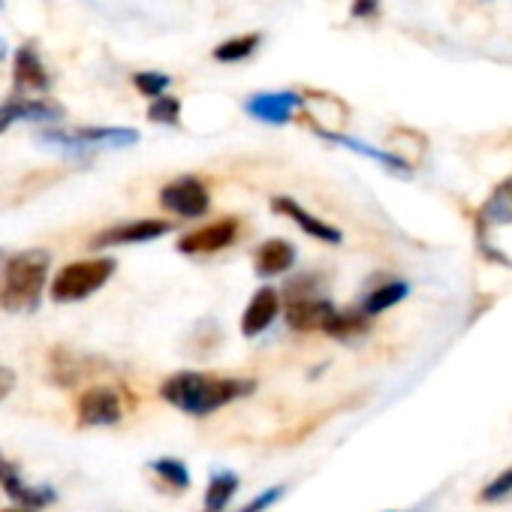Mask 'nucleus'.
<instances>
[{"label":"nucleus","instance_id":"f257e3e1","mask_svg":"<svg viewBox=\"0 0 512 512\" xmlns=\"http://www.w3.org/2000/svg\"><path fill=\"white\" fill-rule=\"evenodd\" d=\"M256 380L214 377L205 371H178L160 383V398L184 416H211L214 410L253 395Z\"/></svg>","mask_w":512,"mask_h":512},{"label":"nucleus","instance_id":"f03ea898","mask_svg":"<svg viewBox=\"0 0 512 512\" xmlns=\"http://www.w3.org/2000/svg\"><path fill=\"white\" fill-rule=\"evenodd\" d=\"M52 269V253L31 247L0 260V311L31 314L40 308Z\"/></svg>","mask_w":512,"mask_h":512},{"label":"nucleus","instance_id":"7ed1b4c3","mask_svg":"<svg viewBox=\"0 0 512 512\" xmlns=\"http://www.w3.org/2000/svg\"><path fill=\"white\" fill-rule=\"evenodd\" d=\"M118 269L115 256H94V260H76L67 263L64 269H58V275L52 278L49 296L58 305H73V302H85L91 299L97 290H103L112 275Z\"/></svg>","mask_w":512,"mask_h":512},{"label":"nucleus","instance_id":"20e7f679","mask_svg":"<svg viewBox=\"0 0 512 512\" xmlns=\"http://www.w3.org/2000/svg\"><path fill=\"white\" fill-rule=\"evenodd\" d=\"M40 142L67 154H85L97 148H130L139 142V130L133 127H79L73 133L64 130H46L40 133Z\"/></svg>","mask_w":512,"mask_h":512},{"label":"nucleus","instance_id":"39448f33","mask_svg":"<svg viewBox=\"0 0 512 512\" xmlns=\"http://www.w3.org/2000/svg\"><path fill=\"white\" fill-rule=\"evenodd\" d=\"M160 205L175 214V217H184V220H196L202 214H208L211 208V193L208 187L196 178V175H181L175 181H169L163 190H160Z\"/></svg>","mask_w":512,"mask_h":512},{"label":"nucleus","instance_id":"423d86ee","mask_svg":"<svg viewBox=\"0 0 512 512\" xmlns=\"http://www.w3.org/2000/svg\"><path fill=\"white\" fill-rule=\"evenodd\" d=\"M172 232V220H160V217H139V220H127V223H115L103 232H97L91 238V250H106V247H127V244H148L157 241L163 235Z\"/></svg>","mask_w":512,"mask_h":512},{"label":"nucleus","instance_id":"0eeeda50","mask_svg":"<svg viewBox=\"0 0 512 512\" xmlns=\"http://www.w3.org/2000/svg\"><path fill=\"white\" fill-rule=\"evenodd\" d=\"M79 425L85 428H109L124 419V401L115 386H88L76 404Z\"/></svg>","mask_w":512,"mask_h":512},{"label":"nucleus","instance_id":"6e6552de","mask_svg":"<svg viewBox=\"0 0 512 512\" xmlns=\"http://www.w3.org/2000/svg\"><path fill=\"white\" fill-rule=\"evenodd\" d=\"M0 488H4V494L16 503V506H25V509H37L43 512L49 503L58 500V491L52 485H31L25 482L22 470L0 452Z\"/></svg>","mask_w":512,"mask_h":512},{"label":"nucleus","instance_id":"1a4fd4ad","mask_svg":"<svg viewBox=\"0 0 512 512\" xmlns=\"http://www.w3.org/2000/svg\"><path fill=\"white\" fill-rule=\"evenodd\" d=\"M238 232H241L238 217H223V220H214L208 226H199V229L181 235L178 238V250L187 253V256L217 253V250H226L229 244H235Z\"/></svg>","mask_w":512,"mask_h":512},{"label":"nucleus","instance_id":"9d476101","mask_svg":"<svg viewBox=\"0 0 512 512\" xmlns=\"http://www.w3.org/2000/svg\"><path fill=\"white\" fill-rule=\"evenodd\" d=\"M302 94L296 91H266V94H253L247 103H244V112L256 121L263 124H287L299 109H302Z\"/></svg>","mask_w":512,"mask_h":512},{"label":"nucleus","instance_id":"9b49d317","mask_svg":"<svg viewBox=\"0 0 512 512\" xmlns=\"http://www.w3.org/2000/svg\"><path fill=\"white\" fill-rule=\"evenodd\" d=\"M272 211L290 217L305 235H311V238H317V241H323V244H332V247H335V244L344 241V232H341L338 226H332L329 220L311 214V211H308L302 202H296L293 196H275V199H272Z\"/></svg>","mask_w":512,"mask_h":512},{"label":"nucleus","instance_id":"f8f14e48","mask_svg":"<svg viewBox=\"0 0 512 512\" xmlns=\"http://www.w3.org/2000/svg\"><path fill=\"white\" fill-rule=\"evenodd\" d=\"M64 118V109L52 100H34V97H13L0 103V133L10 130L19 121H37V124H58Z\"/></svg>","mask_w":512,"mask_h":512},{"label":"nucleus","instance_id":"ddd939ff","mask_svg":"<svg viewBox=\"0 0 512 512\" xmlns=\"http://www.w3.org/2000/svg\"><path fill=\"white\" fill-rule=\"evenodd\" d=\"M281 317V293L275 287H260L247 302L241 314V335L244 338H260L275 320Z\"/></svg>","mask_w":512,"mask_h":512},{"label":"nucleus","instance_id":"4468645a","mask_svg":"<svg viewBox=\"0 0 512 512\" xmlns=\"http://www.w3.org/2000/svg\"><path fill=\"white\" fill-rule=\"evenodd\" d=\"M13 85L19 94H46L52 88V76L37 52V46H22L16 52V64H13Z\"/></svg>","mask_w":512,"mask_h":512},{"label":"nucleus","instance_id":"2eb2a0df","mask_svg":"<svg viewBox=\"0 0 512 512\" xmlns=\"http://www.w3.org/2000/svg\"><path fill=\"white\" fill-rule=\"evenodd\" d=\"M299 260V250L293 241L287 238H269L256 247L253 253V269L260 278H278V275H287Z\"/></svg>","mask_w":512,"mask_h":512},{"label":"nucleus","instance_id":"dca6fc26","mask_svg":"<svg viewBox=\"0 0 512 512\" xmlns=\"http://www.w3.org/2000/svg\"><path fill=\"white\" fill-rule=\"evenodd\" d=\"M335 305L326 296H305V299H290L287 302V326L293 332H323L326 320L332 317Z\"/></svg>","mask_w":512,"mask_h":512},{"label":"nucleus","instance_id":"f3484780","mask_svg":"<svg viewBox=\"0 0 512 512\" xmlns=\"http://www.w3.org/2000/svg\"><path fill=\"white\" fill-rule=\"evenodd\" d=\"M506 223H512V178L500 181V184L491 190V196L485 199V205L479 208V214H476L479 241L485 238L488 229L506 226Z\"/></svg>","mask_w":512,"mask_h":512},{"label":"nucleus","instance_id":"a211bd4d","mask_svg":"<svg viewBox=\"0 0 512 512\" xmlns=\"http://www.w3.org/2000/svg\"><path fill=\"white\" fill-rule=\"evenodd\" d=\"M317 133H320L323 139L335 142V145H344V148H350V151H356V154H362V157H371V160H377L380 166H386V169H392V172L410 175V163H407V160H401V157H398V154H392V151L374 148V145H368V142H359V139H353V136H344V133L320 130V127H317Z\"/></svg>","mask_w":512,"mask_h":512},{"label":"nucleus","instance_id":"6ab92c4d","mask_svg":"<svg viewBox=\"0 0 512 512\" xmlns=\"http://www.w3.org/2000/svg\"><path fill=\"white\" fill-rule=\"evenodd\" d=\"M241 479L235 470H214L208 485H205V497H202V512H226L235 491H238Z\"/></svg>","mask_w":512,"mask_h":512},{"label":"nucleus","instance_id":"aec40b11","mask_svg":"<svg viewBox=\"0 0 512 512\" xmlns=\"http://www.w3.org/2000/svg\"><path fill=\"white\" fill-rule=\"evenodd\" d=\"M148 470L166 494H184L190 488V470L181 458H154L148 461Z\"/></svg>","mask_w":512,"mask_h":512},{"label":"nucleus","instance_id":"412c9836","mask_svg":"<svg viewBox=\"0 0 512 512\" xmlns=\"http://www.w3.org/2000/svg\"><path fill=\"white\" fill-rule=\"evenodd\" d=\"M407 296H410V284H404V281H386V284L374 287V290L365 296V302H362L359 311H362L368 320H374V317L386 314L389 308L401 305Z\"/></svg>","mask_w":512,"mask_h":512},{"label":"nucleus","instance_id":"4be33fe9","mask_svg":"<svg viewBox=\"0 0 512 512\" xmlns=\"http://www.w3.org/2000/svg\"><path fill=\"white\" fill-rule=\"evenodd\" d=\"M368 326H371V320H368L362 311H338V308H335L332 317L326 320L323 332H326L329 338H335V341H353V338L365 335Z\"/></svg>","mask_w":512,"mask_h":512},{"label":"nucleus","instance_id":"5701e85b","mask_svg":"<svg viewBox=\"0 0 512 512\" xmlns=\"http://www.w3.org/2000/svg\"><path fill=\"white\" fill-rule=\"evenodd\" d=\"M260 34H244V37H232V40H226V43H220V46H214V61H220V64H238V61H244V58H250L256 49H260Z\"/></svg>","mask_w":512,"mask_h":512},{"label":"nucleus","instance_id":"b1692460","mask_svg":"<svg viewBox=\"0 0 512 512\" xmlns=\"http://www.w3.org/2000/svg\"><path fill=\"white\" fill-rule=\"evenodd\" d=\"M49 365H52V380L58 386H73L79 377H82V368H79V356H73L70 350H55L49 356Z\"/></svg>","mask_w":512,"mask_h":512},{"label":"nucleus","instance_id":"393cba45","mask_svg":"<svg viewBox=\"0 0 512 512\" xmlns=\"http://www.w3.org/2000/svg\"><path fill=\"white\" fill-rule=\"evenodd\" d=\"M148 121L163 124V127H178L181 124V100L178 97H157L148 106Z\"/></svg>","mask_w":512,"mask_h":512},{"label":"nucleus","instance_id":"a878e982","mask_svg":"<svg viewBox=\"0 0 512 512\" xmlns=\"http://www.w3.org/2000/svg\"><path fill=\"white\" fill-rule=\"evenodd\" d=\"M133 85H136V91H139L142 97L157 100V97L166 94V88L172 85V79H169L166 73H157V70H142V73L133 76Z\"/></svg>","mask_w":512,"mask_h":512},{"label":"nucleus","instance_id":"bb28decb","mask_svg":"<svg viewBox=\"0 0 512 512\" xmlns=\"http://www.w3.org/2000/svg\"><path fill=\"white\" fill-rule=\"evenodd\" d=\"M512 494V467H506L500 476H494L482 491H479V500L482 503H497V500H506Z\"/></svg>","mask_w":512,"mask_h":512},{"label":"nucleus","instance_id":"cd10ccee","mask_svg":"<svg viewBox=\"0 0 512 512\" xmlns=\"http://www.w3.org/2000/svg\"><path fill=\"white\" fill-rule=\"evenodd\" d=\"M284 494H287V485H272V488L260 491L250 503H244V506L235 509V512H266V509H272L278 500H284Z\"/></svg>","mask_w":512,"mask_h":512},{"label":"nucleus","instance_id":"c85d7f7f","mask_svg":"<svg viewBox=\"0 0 512 512\" xmlns=\"http://www.w3.org/2000/svg\"><path fill=\"white\" fill-rule=\"evenodd\" d=\"M353 19H374L380 13V0H353Z\"/></svg>","mask_w":512,"mask_h":512},{"label":"nucleus","instance_id":"c756f323","mask_svg":"<svg viewBox=\"0 0 512 512\" xmlns=\"http://www.w3.org/2000/svg\"><path fill=\"white\" fill-rule=\"evenodd\" d=\"M16 389V371L7 368V365H0V404H4Z\"/></svg>","mask_w":512,"mask_h":512},{"label":"nucleus","instance_id":"7c9ffc66","mask_svg":"<svg viewBox=\"0 0 512 512\" xmlns=\"http://www.w3.org/2000/svg\"><path fill=\"white\" fill-rule=\"evenodd\" d=\"M0 512H37V509H25V506H7V509H0Z\"/></svg>","mask_w":512,"mask_h":512},{"label":"nucleus","instance_id":"2f4dec72","mask_svg":"<svg viewBox=\"0 0 512 512\" xmlns=\"http://www.w3.org/2000/svg\"><path fill=\"white\" fill-rule=\"evenodd\" d=\"M4 55H7V43L0 40V61H4Z\"/></svg>","mask_w":512,"mask_h":512}]
</instances>
